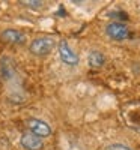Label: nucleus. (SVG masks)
I'll return each mask as SVG.
<instances>
[{"label":"nucleus","mask_w":140,"mask_h":150,"mask_svg":"<svg viewBox=\"0 0 140 150\" xmlns=\"http://www.w3.org/2000/svg\"><path fill=\"white\" fill-rule=\"evenodd\" d=\"M23 6H26V8H32V9H38V8H42L44 6V2H39V0H32V2H20Z\"/></svg>","instance_id":"nucleus-11"},{"label":"nucleus","mask_w":140,"mask_h":150,"mask_svg":"<svg viewBox=\"0 0 140 150\" xmlns=\"http://www.w3.org/2000/svg\"><path fill=\"white\" fill-rule=\"evenodd\" d=\"M26 128H27V132L39 137V138H48L51 137L53 134V129L50 126V123H47L45 120L42 119H38V117H30L26 120Z\"/></svg>","instance_id":"nucleus-3"},{"label":"nucleus","mask_w":140,"mask_h":150,"mask_svg":"<svg viewBox=\"0 0 140 150\" xmlns=\"http://www.w3.org/2000/svg\"><path fill=\"white\" fill-rule=\"evenodd\" d=\"M17 69H15V63L9 56H2L0 57V77L5 81H11L15 77Z\"/></svg>","instance_id":"nucleus-6"},{"label":"nucleus","mask_w":140,"mask_h":150,"mask_svg":"<svg viewBox=\"0 0 140 150\" xmlns=\"http://www.w3.org/2000/svg\"><path fill=\"white\" fill-rule=\"evenodd\" d=\"M0 39L11 45H23L26 42V35L17 29H6L0 33Z\"/></svg>","instance_id":"nucleus-7"},{"label":"nucleus","mask_w":140,"mask_h":150,"mask_svg":"<svg viewBox=\"0 0 140 150\" xmlns=\"http://www.w3.org/2000/svg\"><path fill=\"white\" fill-rule=\"evenodd\" d=\"M56 47V39L53 36H38L30 42L29 51L32 56L36 57H47Z\"/></svg>","instance_id":"nucleus-1"},{"label":"nucleus","mask_w":140,"mask_h":150,"mask_svg":"<svg viewBox=\"0 0 140 150\" xmlns=\"http://www.w3.org/2000/svg\"><path fill=\"white\" fill-rule=\"evenodd\" d=\"M106 35L111 41L124 42L130 38V29L122 21H111L106 26Z\"/></svg>","instance_id":"nucleus-4"},{"label":"nucleus","mask_w":140,"mask_h":150,"mask_svg":"<svg viewBox=\"0 0 140 150\" xmlns=\"http://www.w3.org/2000/svg\"><path fill=\"white\" fill-rule=\"evenodd\" d=\"M57 56L60 62L68 68H77L80 63V57L77 51H74V48L68 44L66 39H60L57 44Z\"/></svg>","instance_id":"nucleus-2"},{"label":"nucleus","mask_w":140,"mask_h":150,"mask_svg":"<svg viewBox=\"0 0 140 150\" xmlns=\"http://www.w3.org/2000/svg\"><path fill=\"white\" fill-rule=\"evenodd\" d=\"M87 63L91 68H95V69L103 68L106 63V56L101 51H98V50H91L87 54Z\"/></svg>","instance_id":"nucleus-9"},{"label":"nucleus","mask_w":140,"mask_h":150,"mask_svg":"<svg viewBox=\"0 0 140 150\" xmlns=\"http://www.w3.org/2000/svg\"><path fill=\"white\" fill-rule=\"evenodd\" d=\"M20 144L24 150H42L44 149V140L33 135V134H30V132L21 134Z\"/></svg>","instance_id":"nucleus-5"},{"label":"nucleus","mask_w":140,"mask_h":150,"mask_svg":"<svg viewBox=\"0 0 140 150\" xmlns=\"http://www.w3.org/2000/svg\"><path fill=\"white\" fill-rule=\"evenodd\" d=\"M131 110H124V117L126 125L134 129H140V104L130 105Z\"/></svg>","instance_id":"nucleus-8"},{"label":"nucleus","mask_w":140,"mask_h":150,"mask_svg":"<svg viewBox=\"0 0 140 150\" xmlns=\"http://www.w3.org/2000/svg\"><path fill=\"white\" fill-rule=\"evenodd\" d=\"M103 150H133V147H130L128 144H125V143H110L107 146L103 147Z\"/></svg>","instance_id":"nucleus-10"}]
</instances>
